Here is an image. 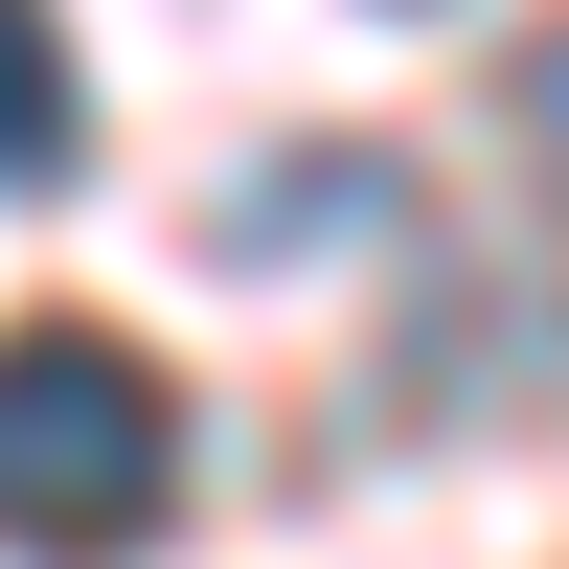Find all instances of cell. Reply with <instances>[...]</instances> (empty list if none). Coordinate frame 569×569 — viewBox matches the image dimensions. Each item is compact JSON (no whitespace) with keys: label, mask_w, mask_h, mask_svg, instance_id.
<instances>
[{"label":"cell","mask_w":569,"mask_h":569,"mask_svg":"<svg viewBox=\"0 0 569 569\" xmlns=\"http://www.w3.org/2000/svg\"><path fill=\"white\" fill-rule=\"evenodd\" d=\"M160 479H182L160 365H137L114 319H23V342H0V547L114 569L137 525H160Z\"/></svg>","instance_id":"1"},{"label":"cell","mask_w":569,"mask_h":569,"mask_svg":"<svg viewBox=\"0 0 569 569\" xmlns=\"http://www.w3.org/2000/svg\"><path fill=\"white\" fill-rule=\"evenodd\" d=\"M0 182H69V23L0 0Z\"/></svg>","instance_id":"2"},{"label":"cell","mask_w":569,"mask_h":569,"mask_svg":"<svg viewBox=\"0 0 569 569\" xmlns=\"http://www.w3.org/2000/svg\"><path fill=\"white\" fill-rule=\"evenodd\" d=\"M525 160H547V182H569V23H547V46H525Z\"/></svg>","instance_id":"3"}]
</instances>
